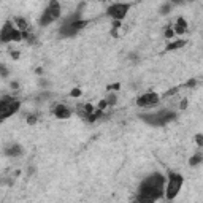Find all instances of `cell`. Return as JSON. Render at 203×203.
I'll return each instance as SVG.
<instances>
[{
  "mask_svg": "<svg viewBox=\"0 0 203 203\" xmlns=\"http://www.w3.org/2000/svg\"><path fill=\"white\" fill-rule=\"evenodd\" d=\"M21 106V102L13 99L10 95H5L2 100H0V114H2V119H6V117L13 116L16 111Z\"/></svg>",
  "mask_w": 203,
  "mask_h": 203,
  "instance_id": "6da1fadb",
  "label": "cell"
},
{
  "mask_svg": "<svg viewBox=\"0 0 203 203\" xmlns=\"http://www.w3.org/2000/svg\"><path fill=\"white\" fill-rule=\"evenodd\" d=\"M181 186H182V176L181 175L170 173L168 175L167 189H165V197H167L168 200H173V198L178 195V192L181 191Z\"/></svg>",
  "mask_w": 203,
  "mask_h": 203,
  "instance_id": "7a4b0ae2",
  "label": "cell"
},
{
  "mask_svg": "<svg viewBox=\"0 0 203 203\" xmlns=\"http://www.w3.org/2000/svg\"><path fill=\"white\" fill-rule=\"evenodd\" d=\"M127 11H128V5H126V3H114L108 8V14L113 19H121V21L127 16Z\"/></svg>",
  "mask_w": 203,
  "mask_h": 203,
  "instance_id": "3957f363",
  "label": "cell"
},
{
  "mask_svg": "<svg viewBox=\"0 0 203 203\" xmlns=\"http://www.w3.org/2000/svg\"><path fill=\"white\" fill-rule=\"evenodd\" d=\"M157 103H159V95L155 92H146L141 97H138V100H137V105L138 106H143V108L154 106Z\"/></svg>",
  "mask_w": 203,
  "mask_h": 203,
  "instance_id": "277c9868",
  "label": "cell"
},
{
  "mask_svg": "<svg viewBox=\"0 0 203 203\" xmlns=\"http://www.w3.org/2000/svg\"><path fill=\"white\" fill-rule=\"evenodd\" d=\"M143 182H146V184H149V186H152V187H155V189H159V191H162V192L165 191V178L162 176L160 173L151 175V176L146 178Z\"/></svg>",
  "mask_w": 203,
  "mask_h": 203,
  "instance_id": "5b68a950",
  "label": "cell"
},
{
  "mask_svg": "<svg viewBox=\"0 0 203 203\" xmlns=\"http://www.w3.org/2000/svg\"><path fill=\"white\" fill-rule=\"evenodd\" d=\"M48 10L51 11V14L54 16V19H59L60 14H62V8H60V3L57 0H49Z\"/></svg>",
  "mask_w": 203,
  "mask_h": 203,
  "instance_id": "8992f818",
  "label": "cell"
},
{
  "mask_svg": "<svg viewBox=\"0 0 203 203\" xmlns=\"http://www.w3.org/2000/svg\"><path fill=\"white\" fill-rule=\"evenodd\" d=\"M54 114H56L57 119H68L70 117V110L67 106H64V105H57V106L54 108Z\"/></svg>",
  "mask_w": 203,
  "mask_h": 203,
  "instance_id": "52a82bcc",
  "label": "cell"
},
{
  "mask_svg": "<svg viewBox=\"0 0 203 203\" xmlns=\"http://www.w3.org/2000/svg\"><path fill=\"white\" fill-rule=\"evenodd\" d=\"M13 26H11V22H6L5 26H3V29H2V33H0V38H2V41L3 43H8L10 41V37H11V32H13Z\"/></svg>",
  "mask_w": 203,
  "mask_h": 203,
  "instance_id": "ba28073f",
  "label": "cell"
},
{
  "mask_svg": "<svg viewBox=\"0 0 203 203\" xmlns=\"http://www.w3.org/2000/svg\"><path fill=\"white\" fill-rule=\"evenodd\" d=\"M5 154L8 155V157H19V155L22 154V148L19 146V144H11L10 148L5 149Z\"/></svg>",
  "mask_w": 203,
  "mask_h": 203,
  "instance_id": "9c48e42d",
  "label": "cell"
},
{
  "mask_svg": "<svg viewBox=\"0 0 203 203\" xmlns=\"http://www.w3.org/2000/svg\"><path fill=\"white\" fill-rule=\"evenodd\" d=\"M52 21H56V19H54V16L51 14L49 10H46V11L41 14V18H40V24L41 26H49Z\"/></svg>",
  "mask_w": 203,
  "mask_h": 203,
  "instance_id": "30bf717a",
  "label": "cell"
},
{
  "mask_svg": "<svg viewBox=\"0 0 203 203\" xmlns=\"http://www.w3.org/2000/svg\"><path fill=\"white\" fill-rule=\"evenodd\" d=\"M14 24H16V29H19L21 32H24V30L29 29V24H27V21H26V19H22V18H16V19H14Z\"/></svg>",
  "mask_w": 203,
  "mask_h": 203,
  "instance_id": "8fae6325",
  "label": "cell"
},
{
  "mask_svg": "<svg viewBox=\"0 0 203 203\" xmlns=\"http://www.w3.org/2000/svg\"><path fill=\"white\" fill-rule=\"evenodd\" d=\"M182 46H186V41H184V40H175L173 43H170V45L167 46V51H175V49L182 48Z\"/></svg>",
  "mask_w": 203,
  "mask_h": 203,
  "instance_id": "7c38bea8",
  "label": "cell"
},
{
  "mask_svg": "<svg viewBox=\"0 0 203 203\" xmlns=\"http://www.w3.org/2000/svg\"><path fill=\"white\" fill-rule=\"evenodd\" d=\"M202 160H203V155H202V154H195V155H192V157H191L189 164H191L192 167H195V165H198Z\"/></svg>",
  "mask_w": 203,
  "mask_h": 203,
  "instance_id": "4fadbf2b",
  "label": "cell"
},
{
  "mask_svg": "<svg viewBox=\"0 0 203 203\" xmlns=\"http://www.w3.org/2000/svg\"><path fill=\"white\" fill-rule=\"evenodd\" d=\"M178 87H171V89L170 90H167V92H165L164 94V97H165V99H170V97H173V95H176V94H178Z\"/></svg>",
  "mask_w": 203,
  "mask_h": 203,
  "instance_id": "5bb4252c",
  "label": "cell"
},
{
  "mask_svg": "<svg viewBox=\"0 0 203 203\" xmlns=\"http://www.w3.org/2000/svg\"><path fill=\"white\" fill-rule=\"evenodd\" d=\"M173 30H175V33H176V35H182V33L186 32V27H182V26H179V24H175L173 26Z\"/></svg>",
  "mask_w": 203,
  "mask_h": 203,
  "instance_id": "9a60e30c",
  "label": "cell"
},
{
  "mask_svg": "<svg viewBox=\"0 0 203 203\" xmlns=\"http://www.w3.org/2000/svg\"><path fill=\"white\" fill-rule=\"evenodd\" d=\"M106 102H108V105H116V102H117V97L114 95L113 92H111L110 95L106 97Z\"/></svg>",
  "mask_w": 203,
  "mask_h": 203,
  "instance_id": "2e32d148",
  "label": "cell"
},
{
  "mask_svg": "<svg viewBox=\"0 0 203 203\" xmlns=\"http://www.w3.org/2000/svg\"><path fill=\"white\" fill-rule=\"evenodd\" d=\"M37 121H38V117H37L35 114H30V116L27 117V124H29V126H35Z\"/></svg>",
  "mask_w": 203,
  "mask_h": 203,
  "instance_id": "e0dca14e",
  "label": "cell"
},
{
  "mask_svg": "<svg viewBox=\"0 0 203 203\" xmlns=\"http://www.w3.org/2000/svg\"><path fill=\"white\" fill-rule=\"evenodd\" d=\"M195 143H197V146L203 148V135H202V133L195 135Z\"/></svg>",
  "mask_w": 203,
  "mask_h": 203,
  "instance_id": "ac0fdd59",
  "label": "cell"
},
{
  "mask_svg": "<svg viewBox=\"0 0 203 203\" xmlns=\"http://www.w3.org/2000/svg\"><path fill=\"white\" fill-rule=\"evenodd\" d=\"M170 8H171V5H170V3L164 5V6L160 8V14H168V13H170Z\"/></svg>",
  "mask_w": 203,
  "mask_h": 203,
  "instance_id": "d6986e66",
  "label": "cell"
},
{
  "mask_svg": "<svg viewBox=\"0 0 203 203\" xmlns=\"http://www.w3.org/2000/svg\"><path fill=\"white\" fill-rule=\"evenodd\" d=\"M119 87H121V84H119V83H114V84H110V86H108L106 89L110 90V92H113V90H117Z\"/></svg>",
  "mask_w": 203,
  "mask_h": 203,
  "instance_id": "ffe728a7",
  "label": "cell"
},
{
  "mask_svg": "<svg viewBox=\"0 0 203 203\" xmlns=\"http://www.w3.org/2000/svg\"><path fill=\"white\" fill-rule=\"evenodd\" d=\"M173 35H175V30L173 29H167V30H165V38H171Z\"/></svg>",
  "mask_w": 203,
  "mask_h": 203,
  "instance_id": "44dd1931",
  "label": "cell"
},
{
  "mask_svg": "<svg viewBox=\"0 0 203 203\" xmlns=\"http://www.w3.org/2000/svg\"><path fill=\"white\" fill-rule=\"evenodd\" d=\"M187 99H182L181 100V103H179V110H186V108H187Z\"/></svg>",
  "mask_w": 203,
  "mask_h": 203,
  "instance_id": "7402d4cb",
  "label": "cell"
},
{
  "mask_svg": "<svg viewBox=\"0 0 203 203\" xmlns=\"http://www.w3.org/2000/svg\"><path fill=\"white\" fill-rule=\"evenodd\" d=\"M176 24H179V26H182V27H186V29H187V22H186V19H184V18H178Z\"/></svg>",
  "mask_w": 203,
  "mask_h": 203,
  "instance_id": "603a6c76",
  "label": "cell"
},
{
  "mask_svg": "<svg viewBox=\"0 0 203 203\" xmlns=\"http://www.w3.org/2000/svg\"><path fill=\"white\" fill-rule=\"evenodd\" d=\"M106 106H108V102H106V99H105V100H102V102H99V108H100V110H105Z\"/></svg>",
  "mask_w": 203,
  "mask_h": 203,
  "instance_id": "cb8c5ba5",
  "label": "cell"
},
{
  "mask_svg": "<svg viewBox=\"0 0 203 203\" xmlns=\"http://www.w3.org/2000/svg\"><path fill=\"white\" fill-rule=\"evenodd\" d=\"M121 26H122L121 24V19H114L113 21V29H119Z\"/></svg>",
  "mask_w": 203,
  "mask_h": 203,
  "instance_id": "d4e9b609",
  "label": "cell"
},
{
  "mask_svg": "<svg viewBox=\"0 0 203 203\" xmlns=\"http://www.w3.org/2000/svg\"><path fill=\"white\" fill-rule=\"evenodd\" d=\"M70 95H72V97H79L81 95V90L79 89H73L72 92H70Z\"/></svg>",
  "mask_w": 203,
  "mask_h": 203,
  "instance_id": "484cf974",
  "label": "cell"
},
{
  "mask_svg": "<svg viewBox=\"0 0 203 203\" xmlns=\"http://www.w3.org/2000/svg\"><path fill=\"white\" fill-rule=\"evenodd\" d=\"M0 72H2V76H3V78H6V76H8V70L5 68V65H2V67H0Z\"/></svg>",
  "mask_w": 203,
  "mask_h": 203,
  "instance_id": "4316f807",
  "label": "cell"
},
{
  "mask_svg": "<svg viewBox=\"0 0 203 203\" xmlns=\"http://www.w3.org/2000/svg\"><path fill=\"white\" fill-rule=\"evenodd\" d=\"M19 56H21L19 51H11V57H13V59H19Z\"/></svg>",
  "mask_w": 203,
  "mask_h": 203,
  "instance_id": "83f0119b",
  "label": "cell"
},
{
  "mask_svg": "<svg viewBox=\"0 0 203 203\" xmlns=\"http://www.w3.org/2000/svg\"><path fill=\"white\" fill-rule=\"evenodd\" d=\"M186 86H187V87H194L195 86V79H189L187 83H186Z\"/></svg>",
  "mask_w": 203,
  "mask_h": 203,
  "instance_id": "f1b7e54d",
  "label": "cell"
},
{
  "mask_svg": "<svg viewBox=\"0 0 203 203\" xmlns=\"http://www.w3.org/2000/svg\"><path fill=\"white\" fill-rule=\"evenodd\" d=\"M11 89H13V90H18V89H19V84L16 83V81H13V83H11Z\"/></svg>",
  "mask_w": 203,
  "mask_h": 203,
  "instance_id": "f546056e",
  "label": "cell"
},
{
  "mask_svg": "<svg viewBox=\"0 0 203 203\" xmlns=\"http://www.w3.org/2000/svg\"><path fill=\"white\" fill-rule=\"evenodd\" d=\"M40 86L46 87V86H48V81H46V79H40Z\"/></svg>",
  "mask_w": 203,
  "mask_h": 203,
  "instance_id": "4dcf8cb0",
  "label": "cell"
},
{
  "mask_svg": "<svg viewBox=\"0 0 203 203\" xmlns=\"http://www.w3.org/2000/svg\"><path fill=\"white\" fill-rule=\"evenodd\" d=\"M35 72H37V75H41V73H43V70H41V68H37Z\"/></svg>",
  "mask_w": 203,
  "mask_h": 203,
  "instance_id": "1f68e13d",
  "label": "cell"
},
{
  "mask_svg": "<svg viewBox=\"0 0 203 203\" xmlns=\"http://www.w3.org/2000/svg\"><path fill=\"white\" fill-rule=\"evenodd\" d=\"M33 171H35V168H33V167H30V168H29V175H32Z\"/></svg>",
  "mask_w": 203,
  "mask_h": 203,
  "instance_id": "d6a6232c",
  "label": "cell"
},
{
  "mask_svg": "<svg viewBox=\"0 0 203 203\" xmlns=\"http://www.w3.org/2000/svg\"><path fill=\"white\" fill-rule=\"evenodd\" d=\"M171 3H182V0H171Z\"/></svg>",
  "mask_w": 203,
  "mask_h": 203,
  "instance_id": "836d02e7",
  "label": "cell"
},
{
  "mask_svg": "<svg viewBox=\"0 0 203 203\" xmlns=\"http://www.w3.org/2000/svg\"><path fill=\"white\" fill-rule=\"evenodd\" d=\"M102 2H108V0H102Z\"/></svg>",
  "mask_w": 203,
  "mask_h": 203,
  "instance_id": "e575fe53",
  "label": "cell"
}]
</instances>
